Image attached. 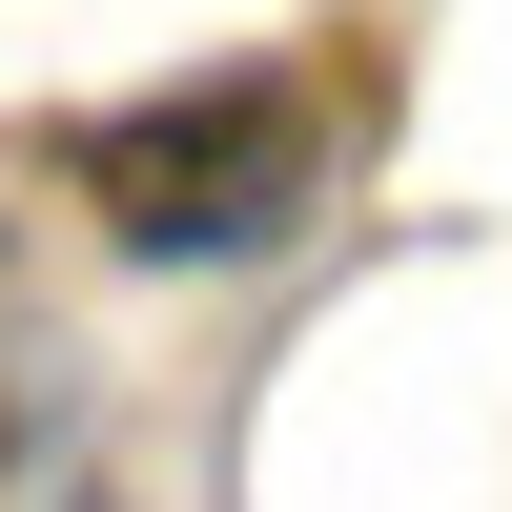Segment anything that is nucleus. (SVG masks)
I'll list each match as a JSON object with an SVG mask.
<instances>
[{"label": "nucleus", "mask_w": 512, "mask_h": 512, "mask_svg": "<svg viewBox=\"0 0 512 512\" xmlns=\"http://www.w3.org/2000/svg\"><path fill=\"white\" fill-rule=\"evenodd\" d=\"M62 185L144 267H267V246L328 226L349 123H328V62H205V82H144V103H82Z\"/></svg>", "instance_id": "obj_1"}]
</instances>
